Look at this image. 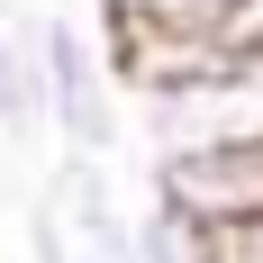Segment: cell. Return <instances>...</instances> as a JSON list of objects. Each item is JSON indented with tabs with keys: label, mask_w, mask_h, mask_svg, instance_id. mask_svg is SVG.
Segmentation results:
<instances>
[{
	"label": "cell",
	"mask_w": 263,
	"mask_h": 263,
	"mask_svg": "<svg viewBox=\"0 0 263 263\" xmlns=\"http://www.w3.org/2000/svg\"><path fill=\"white\" fill-rule=\"evenodd\" d=\"M36 91H46V127L64 136V155H109L118 127H127V109H118V54L91 36L82 18H36Z\"/></svg>",
	"instance_id": "6da1fadb"
},
{
	"label": "cell",
	"mask_w": 263,
	"mask_h": 263,
	"mask_svg": "<svg viewBox=\"0 0 263 263\" xmlns=\"http://www.w3.org/2000/svg\"><path fill=\"white\" fill-rule=\"evenodd\" d=\"M36 263H145L136 209L109 191V155H64L46 209H36Z\"/></svg>",
	"instance_id": "7a4b0ae2"
},
{
	"label": "cell",
	"mask_w": 263,
	"mask_h": 263,
	"mask_svg": "<svg viewBox=\"0 0 263 263\" xmlns=\"http://www.w3.org/2000/svg\"><path fill=\"white\" fill-rule=\"evenodd\" d=\"M145 191H163L173 209H191L200 227H254L263 218V145H209V155H163L145 173Z\"/></svg>",
	"instance_id": "3957f363"
},
{
	"label": "cell",
	"mask_w": 263,
	"mask_h": 263,
	"mask_svg": "<svg viewBox=\"0 0 263 263\" xmlns=\"http://www.w3.org/2000/svg\"><path fill=\"white\" fill-rule=\"evenodd\" d=\"M136 254L145 263H218V227H200V218L173 209L163 191H145V209H136Z\"/></svg>",
	"instance_id": "277c9868"
},
{
	"label": "cell",
	"mask_w": 263,
	"mask_h": 263,
	"mask_svg": "<svg viewBox=\"0 0 263 263\" xmlns=\"http://www.w3.org/2000/svg\"><path fill=\"white\" fill-rule=\"evenodd\" d=\"M18 127H46V91H36V36L0 18V136Z\"/></svg>",
	"instance_id": "5b68a950"
},
{
	"label": "cell",
	"mask_w": 263,
	"mask_h": 263,
	"mask_svg": "<svg viewBox=\"0 0 263 263\" xmlns=\"http://www.w3.org/2000/svg\"><path fill=\"white\" fill-rule=\"evenodd\" d=\"M109 18H127V27H182V36H209L227 9H245V0H100Z\"/></svg>",
	"instance_id": "8992f818"
},
{
	"label": "cell",
	"mask_w": 263,
	"mask_h": 263,
	"mask_svg": "<svg viewBox=\"0 0 263 263\" xmlns=\"http://www.w3.org/2000/svg\"><path fill=\"white\" fill-rule=\"evenodd\" d=\"M218 263H263V218L254 227H227V236H218Z\"/></svg>",
	"instance_id": "52a82bcc"
}]
</instances>
